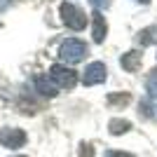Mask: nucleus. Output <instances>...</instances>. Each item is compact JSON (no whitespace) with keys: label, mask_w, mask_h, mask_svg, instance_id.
<instances>
[{"label":"nucleus","mask_w":157,"mask_h":157,"mask_svg":"<svg viewBox=\"0 0 157 157\" xmlns=\"http://www.w3.org/2000/svg\"><path fill=\"white\" fill-rule=\"evenodd\" d=\"M85 54H87V45L75 38L61 42V47H59V59L66 61V63H78V61L85 59Z\"/></svg>","instance_id":"obj_1"},{"label":"nucleus","mask_w":157,"mask_h":157,"mask_svg":"<svg viewBox=\"0 0 157 157\" xmlns=\"http://www.w3.org/2000/svg\"><path fill=\"white\" fill-rule=\"evenodd\" d=\"M61 19H63V24L68 28H73V31H82V28L87 26V14L80 10V7H75L73 2H61Z\"/></svg>","instance_id":"obj_2"},{"label":"nucleus","mask_w":157,"mask_h":157,"mask_svg":"<svg viewBox=\"0 0 157 157\" xmlns=\"http://www.w3.org/2000/svg\"><path fill=\"white\" fill-rule=\"evenodd\" d=\"M49 80H52L56 87H61V89H73L75 82H78V75H75V71H71L68 66H52V68H49Z\"/></svg>","instance_id":"obj_3"},{"label":"nucleus","mask_w":157,"mask_h":157,"mask_svg":"<svg viewBox=\"0 0 157 157\" xmlns=\"http://www.w3.org/2000/svg\"><path fill=\"white\" fill-rule=\"evenodd\" d=\"M105 78H108V68H105V63L94 61V63L87 66L85 75H82V82H85L87 87H92V85H101V82H105Z\"/></svg>","instance_id":"obj_4"},{"label":"nucleus","mask_w":157,"mask_h":157,"mask_svg":"<svg viewBox=\"0 0 157 157\" xmlns=\"http://www.w3.org/2000/svg\"><path fill=\"white\" fill-rule=\"evenodd\" d=\"M0 143L5 145V148H10V150H17V148H21V145L26 143V134H24V129L7 127V129L0 131Z\"/></svg>","instance_id":"obj_5"},{"label":"nucleus","mask_w":157,"mask_h":157,"mask_svg":"<svg viewBox=\"0 0 157 157\" xmlns=\"http://www.w3.org/2000/svg\"><path fill=\"white\" fill-rule=\"evenodd\" d=\"M141 61H143V54H138V52H127V54H122L120 66H122L124 71H129V73H136L138 66H141Z\"/></svg>","instance_id":"obj_6"},{"label":"nucleus","mask_w":157,"mask_h":157,"mask_svg":"<svg viewBox=\"0 0 157 157\" xmlns=\"http://www.w3.org/2000/svg\"><path fill=\"white\" fill-rule=\"evenodd\" d=\"M92 19H94V40H96V42H103V40H105V31H108L103 14L96 10V12L92 14Z\"/></svg>","instance_id":"obj_7"},{"label":"nucleus","mask_w":157,"mask_h":157,"mask_svg":"<svg viewBox=\"0 0 157 157\" xmlns=\"http://www.w3.org/2000/svg\"><path fill=\"white\" fill-rule=\"evenodd\" d=\"M35 87H38V92L45 94V96H54L56 89H59V87L49 80V75H40V78H35Z\"/></svg>","instance_id":"obj_8"},{"label":"nucleus","mask_w":157,"mask_h":157,"mask_svg":"<svg viewBox=\"0 0 157 157\" xmlns=\"http://www.w3.org/2000/svg\"><path fill=\"white\" fill-rule=\"evenodd\" d=\"M108 129H110L113 136H120V134H124V131L131 129V122H127V120H110Z\"/></svg>","instance_id":"obj_9"},{"label":"nucleus","mask_w":157,"mask_h":157,"mask_svg":"<svg viewBox=\"0 0 157 157\" xmlns=\"http://www.w3.org/2000/svg\"><path fill=\"white\" fill-rule=\"evenodd\" d=\"M145 89H148V96H157V68H152L145 78Z\"/></svg>","instance_id":"obj_10"},{"label":"nucleus","mask_w":157,"mask_h":157,"mask_svg":"<svg viewBox=\"0 0 157 157\" xmlns=\"http://www.w3.org/2000/svg\"><path fill=\"white\" fill-rule=\"evenodd\" d=\"M152 33H155V28H145V31H141V33H138V42L150 45V42H152Z\"/></svg>","instance_id":"obj_11"},{"label":"nucleus","mask_w":157,"mask_h":157,"mask_svg":"<svg viewBox=\"0 0 157 157\" xmlns=\"http://www.w3.org/2000/svg\"><path fill=\"white\" fill-rule=\"evenodd\" d=\"M108 103H129V94H113V96H108Z\"/></svg>","instance_id":"obj_12"},{"label":"nucleus","mask_w":157,"mask_h":157,"mask_svg":"<svg viewBox=\"0 0 157 157\" xmlns=\"http://www.w3.org/2000/svg\"><path fill=\"white\" fill-rule=\"evenodd\" d=\"M94 155V148L89 143H82L80 145V157H92Z\"/></svg>","instance_id":"obj_13"},{"label":"nucleus","mask_w":157,"mask_h":157,"mask_svg":"<svg viewBox=\"0 0 157 157\" xmlns=\"http://www.w3.org/2000/svg\"><path fill=\"white\" fill-rule=\"evenodd\" d=\"M103 157H134L131 152H122V150H108Z\"/></svg>","instance_id":"obj_14"},{"label":"nucleus","mask_w":157,"mask_h":157,"mask_svg":"<svg viewBox=\"0 0 157 157\" xmlns=\"http://www.w3.org/2000/svg\"><path fill=\"white\" fill-rule=\"evenodd\" d=\"M89 2H92V5L96 7V10H103V7H108V5H110V0H89Z\"/></svg>","instance_id":"obj_15"},{"label":"nucleus","mask_w":157,"mask_h":157,"mask_svg":"<svg viewBox=\"0 0 157 157\" xmlns=\"http://www.w3.org/2000/svg\"><path fill=\"white\" fill-rule=\"evenodd\" d=\"M10 2H12V0H0V12H5L7 7H10Z\"/></svg>","instance_id":"obj_16"},{"label":"nucleus","mask_w":157,"mask_h":157,"mask_svg":"<svg viewBox=\"0 0 157 157\" xmlns=\"http://www.w3.org/2000/svg\"><path fill=\"white\" fill-rule=\"evenodd\" d=\"M138 2H143V5H145V2H150V0H138Z\"/></svg>","instance_id":"obj_17"},{"label":"nucleus","mask_w":157,"mask_h":157,"mask_svg":"<svg viewBox=\"0 0 157 157\" xmlns=\"http://www.w3.org/2000/svg\"><path fill=\"white\" fill-rule=\"evenodd\" d=\"M19 157H24V155H19Z\"/></svg>","instance_id":"obj_18"}]
</instances>
